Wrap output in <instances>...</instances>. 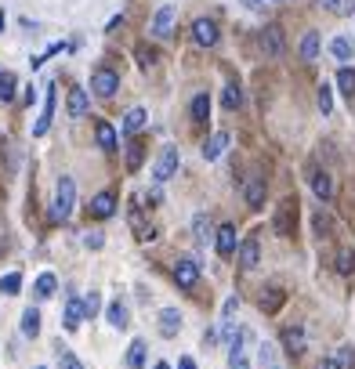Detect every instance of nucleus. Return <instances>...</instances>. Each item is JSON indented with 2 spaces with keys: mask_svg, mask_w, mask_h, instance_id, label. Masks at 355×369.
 Listing matches in <instances>:
<instances>
[{
  "mask_svg": "<svg viewBox=\"0 0 355 369\" xmlns=\"http://www.w3.org/2000/svg\"><path fill=\"white\" fill-rule=\"evenodd\" d=\"M76 207V181L69 174L58 177V188H55V210H51V221H66Z\"/></svg>",
  "mask_w": 355,
  "mask_h": 369,
  "instance_id": "1",
  "label": "nucleus"
},
{
  "mask_svg": "<svg viewBox=\"0 0 355 369\" xmlns=\"http://www.w3.org/2000/svg\"><path fill=\"white\" fill-rule=\"evenodd\" d=\"M91 91H95L98 98H112V94L120 91V76L112 73V69H106V66L95 69V76H91Z\"/></svg>",
  "mask_w": 355,
  "mask_h": 369,
  "instance_id": "2",
  "label": "nucleus"
},
{
  "mask_svg": "<svg viewBox=\"0 0 355 369\" xmlns=\"http://www.w3.org/2000/svg\"><path fill=\"white\" fill-rule=\"evenodd\" d=\"M174 283L182 286V290H193L199 283V264L193 257H178V264H174Z\"/></svg>",
  "mask_w": 355,
  "mask_h": 369,
  "instance_id": "3",
  "label": "nucleus"
},
{
  "mask_svg": "<svg viewBox=\"0 0 355 369\" xmlns=\"http://www.w3.org/2000/svg\"><path fill=\"white\" fill-rule=\"evenodd\" d=\"M178 149H163L160 152V160H156V167H152V177H156V181L163 185V181H171L174 177V170H178Z\"/></svg>",
  "mask_w": 355,
  "mask_h": 369,
  "instance_id": "4",
  "label": "nucleus"
},
{
  "mask_svg": "<svg viewBox=\"0 0 355 369\" xmlns=\"http://www.w3.org/2000/svg\"><path fill=\"white\" fill-rule=\"evenodd\" d=\"M193 40H196L199 47H214V44H218V22L196 18V22H193Z\"/></svg>",
  "mask_w": 355,
  "mask_h": 369,
  "instance_id": "5",
  "label": "nucleus"
},
{
  "mask_svg": "<svg viewBox=\"0 0 355 369\" xmlns=\"http://www.w3.org/2000/svg\"><path fill=\"white\" fill-rule=\"evenodd\" d=\"M51 120H55V84H47L44 112H40V120H36V127H33V134H36V138H40V134H47V127H51Z\"/></svg>",
  "mask_w": 355,
  "mask_h": 369,
  "instance_id": "6",
  "label": "nucleus"
},
{
  "mask_svg": "<svg viewBox=\"0 0 355 369\" xmlns=\"http://www.w3.org/2000/svg\"><path fill=\"white\" fill-rule=\"evenodd\" d=\"M236 246H239L236 225H221V228H218V253H221V257H232Z\"/></svg>",
  "mask_w": 355,
  "mask_h": 369,
  "instance_id": "7",
  "label": "nucleus"
},
{
  "mask_svg": "<svg viewBox=\"0 0 355 369\" xmlns=\"http://www.w3.org/2000/svg\"><path fill=\"white\" fill-rule=\"evenodd\" d=\"M87 109H91L87 91H84V87H73V91H69V116H73V120H84Z\"/></svg>",
  "mask_w": 355,
  "mask_h": 369,
  "instance_id": "8",
  "label": "nucleus"
},
{
  "mask_svg": "<svg viewBox=\"0 0 355 369\" xmlns=\"http://www.w3.org/2000/svg\"><path fill=\"white\" fill-rule=\"evenodd\" d=\"M178 329H182V311H178V308H163L160 311V333L163 337H174Z\"/></svg>",
  "mask_w": 355,
  "mask_h": 369,
  "instance_id": "9",
  "label": "nucleus"
},
{
  "mask_svg": "<svg viewBox=\"0 0 355 369\" xmlns=\"http://www.w3.org/2000/svg\"><path fill=\"white\" fill-rule=\"evenodd\" d=\"M171 25H174V8L163 4L156 11V18H152V33H156V36H171Z\"/></svg>",
  "mask_w": 355,
  "mask_h": 369,
  "instance_id": "10",
  "label": "nucleus"
},
{
  "mask_svg": "<svg viewBox=\"0 0 355 369\" xmlns=\"http://www.w3.org/2000/svg\"><path fill=\"white\" fill-rule=\"evenodd\" d=\"M261 47L269 51V55L276 58L279 51H283V29H279V25H269V29L261 33Z\"/></svg>",
  "mask_w": 355,
  "mask_h": 369,
  "instance_id": "11",
  "label": "nucleus"
},
{
  "mask_svg": "<svg viewBox=\"0 0 355 369\" xmlns=\"http://www.w3.org/2000/svg\"><path fill=\"white\" fill-rule=\"evenodd\" d=\"M239 250V264H243V268H258V239H243V243L236 246Z\"/></svg>",
  "mask_w": 355,
  "mask_h": 369,
  "instance_id": "12",
  "label": "nucleus"
},
{
  "mask_svg": "<svg viewBox=\"0 0 355 369\" xmlns=\"http://www.w3.org/2000/svg\"><path fill=\"white\" fill-rule=\"evenodd\" d=\"M112 210H117V199H112V192H98L91 199V214H95V218H112Z\"/></svg>",
  "mask_w": 355,
  "mask_h": 369,
  "instance_id": "13",
  "label": "nucleus"
},
{
  "mask_svg": "<svg viewBox=\"0 0 355 369\" xmlns=\"http://www.w3.org/2000/svg\"><path fill=\"white\" fill-rule=\"evenodd\" d=\"M106 319H109V326H117V329H127V326H131V315H127V304H120V301H112L109 308H106Z\"/></svg>",
  "mask_w": 355,
  "mask_h": 369,
  "instance_id": "14",
  "label": "nucleus"
},
{
  "mask_svg": "<svg viewBox=\"0 0 355 369\" xmlns=\"http://www.w3.org/2000/svg\"><path fill=\"white\" fill-rule=\"evenodd\" d=\"M145 120H149V112L138 105V109H127V116H123V134H138L145 127Z\"/></svg>",
  "mask_w": 355,
  "mask_h": 369,
  "instance_id": "15",
  "label": "nucleus"
},
{
  "mask_svg": "<svg viewBox=\"0 0 355 369\" xmlns=\"http://www.w3.org/2000/svg\"><path fill=\"white\" fill-rule=\"evenodd\" d=\"M55 290H58V279L51 275V272H44L40 279H36V286H33V297L36 301H47V297H55Z\"/></svg>",
  "mask_w": 355,
  "mask_h": 369,
  "instance_id": "16",
  "label": "nucleus"
},
{
  "mask_svg": "<svg viewBox=\"0 0 355 369\" xmlns=\"http://www.w3.org/2000/svg\"><path fill=\"white\" fill-rule=\"evenodd\" d=\"M225 145H228V134L225 131H218V134H210V142L207 145H203V160H218L221 156V152H225Z\"/></svg>",
  "mask_w": 355,
  "mask_h": 369,
  "instance_id": "17",
  "label": "nucleus"
},
{
  "mask_svg": "<svg viewBox=\"0 0 355 369\" xmlns=\"http://www.w3.org/2000/svg\"><path fill=\"white\" fill-rule=\"evenodd\" d=\"M312 192L319 196L323 203H326L330 196H334V181H330V174H323V170H315V174H312Z\"/></svg>",
  "mask_w": 355,
  "mask_h": 369,
  "instance_id": "18",
  "label": "nucleus"
},
{
  "mask_svg": "<svg viewBox=\"0 0 355 369\" xmlns=\"http://www.w3.org/2000/svg\"><path fill=\"white\" fill-rule=\"evenodd\" d=\"M247 203L250 207H261L265 203V177H258V174L247 177Z\"/></svg>",
  "mask_w": 355,
  "mask_h": 369,
  "instance_id": "19",
  "label": "nucleus"
},
{
  "mask_svg": "<svg viewBox=\"0 0 355 369\" xmlns=\"http://www.w3.org/2000/svg\"><path fill=\"white\" fill-rule=\"evenodd\" d=\"M80 322H84V308H80V301H76V297H69L66 301V329L73 333V329H80Z\"/></svg>",
  "mask_w": 355,
  "mask_h": 369,
  "instance_id": "20",
  "label": "nucleus"
},
{
  "mask_svg": "<svg viewBox=\"0 0 355 369\" xmlns=\"http://www.w3.org/2000/svg\"><path fill=\"white\" fill-rule=\"evenodd\" d=\"M95 134H98V145L106 149V152H112V149H117V131H112V127H109L106 120H98Z\"/></svg>",
  "mask_w": 355,
  "mask_h": 369,
  "instance_id": "21",
  "label": "nucleus"
},
{
  "mask_svg": "<svg viewBox=\"0 0 355 369\" xmlns=\"http://www.w3.org/2000/svg\"><path fill=\"white\" fill-rule=\"evenodd\" d=\"M301 58H304V62H315V58H319V33H304V40H301Z\"/></svg>",
  "mask_w": 355,
  "mask_h": 369,
  "instance_id": "22",
  "label": "nucleus"
},
{
  "mask_svg": "<svg viewBox=\"0 0 355 369\" xmlns=\"http://www.w3.org/2000/svg\"><path fill=\"white\" fill-rule=\"evenodd\" d=\"M22 333H25V337H36V333H40V311H36V308H25V311H22Z\"/></svg>",
  "mask_w": 355,
  "mask_h": 369,
  "instance_id": "23",
  "label": "nucleus"
},
{
  "mask_svg": "<svg viewBox=\"0 0 355 369\" xmlns=\"http://www.w3.org/2000/svg\"><path fill=\"white\" fill-rule=\"evenodd\" d=\"M127 366L131 369L145 366V340H131V348H127Z\"/></svg>",
  "mask_w": 355,
  "mask_h": 369,
  "instance_id": "24",
  "label": "nucleus"
},
{
  "mask_svg": "<svg viewBox=\"0 0 355 369\" xmlns=\"http://www.w3.org/2000/svg\"><path fill=\"white\" fill-rule=\"evenodd\" d=\"M15 87H19V80H15V73H0V101H11L15 98Z\"/></svg>",
  "mask_w": 355,
  "mask_h": 369,
  "instance_id": "25",
  "label": "nucleus"
},
{
  "mask_svg": "<svg viewBox=\"0 0 355 369\" xmlns=\"http://www.w3.org/2000/svg\"><path fill=\"white\" fill-rule=\"evenodd\" d=\"M80 308H84V319H95V315L101 311V297H98V290H91L84 301H80Z\"/></svg>",
  "mask_w": 355,
  "mask_h": 369,
  "instance_id": "26",
  "label": "nucleus"
},
{
  "mask_svg": "<svg viewBox=\"0 0 355 369\" xmlns=\"http://www.w3.org/2000/svg\"><path fill=\"white\" fill-rule=\"evenodd\" d=\"M19 290H22V272H11V275H4V279H0V294L15 297Z\"/></svg>",
  "mask_w": 355,
  "mask_h": 369,
  "instance_id": "27",
  "label": "nucleus"
},
{
  "mask_svg": "<svg viewBox=\"0 0 355 369\" xmlns=\"http://www.w3.org/2000/svg\"><path fill=\"white\" fill-rule=\"evenodd\" d=\"M207 116H210V98H207V94H196V98H193V120L203 123Z\"/></svg>",
  "mask_w": 355,
  "mask_h": 369,
  "instance_id": "28",
  "label": "nucleus"
},
{
  "mask_svg": "<svg viewBox=\"0 0 355 369\" xmlns=\"http://www.w3.org/2000/svg\"><path fill=\"white\" fill-rule=\"evenodd\" d=\"M221 101H225V109H239V105H243V91H239V84H228Z\"/></svg>",
  "mask_w": 355,
  "mask_h": 369,
  "instance_id": "29",
  "label": "nucleus"
},
{
  "mask_svg": "<svg viewBox=\"0 0 355 369\" xmlns=\"http://www.w3.org/2000/svg\"><path fill=\"white\" fill-rule=\"evenodd\" d=\"M337 84H341V91H345L348 98H355V69L345 66V69L337 73Z\"/></svg>",
  "mask_w": 355,
  "mask_h": 369,
  "instance_id": "30",
  "label": "nucleus"
},
{
  "mask_svg": "<svg viewBox=\"0 0 355 369\" xmlns=\"http://www.w3.org/2000/svg\"><path fill=\"white\" fill-rule=\"evenodd\" d=\"M193 232H196L199 243H207V239H210V221H207V214H196V218H193Z\"/></svg>",
  "mask_w": 355,
  "mask_h": 369,
  "instance_id": "31",
  "label": "nucleus"
},
{
  "mask_svg": "<svg viewBox=\"0 0 355 369\" xmlns=\"http://www.w3.org/2000/svg\"><path fill=\"white\" fill-rule=\"evenodd\" d=\"M283 340H286V348H290V351H304V333H301L297 326H290L286 333H283Z\"/></svg>",
  "mask_w": 355,
  "mask_h": 369,
  "instance_id": "32",
  "label": "nucleus"
},
{
  "mask_svg": "<svg viewBox=\"0 0 355 369\" xmlns=\"http://www.w3.org/2000/svg\"><path fill=\"white\" fill-rule=\"evenodd\" d=\"M334 366L337 369H355V348H337V359H334Z\"/></svg>",
  "mask_w": 355,
  "mask_h": 369,
  "instance_id": "33",
  "label": "nucleus"
},
{
  "mask_svg": "<svg viewBox=\"0 0 355 369\" xmlns=\"http://www.w3.org/2000/svg\"><path fill=\"white\" fill-rule=\"evenodd\" d=\"M337 272H341V275H352V272H355V253H348V250L337 253Z\"/></svg>",
  "mask_w": 355,
  "mask_h": 369,
  "instance_id": "34",
  "label": "nucleus"
},
{
  "mask_svg": "<svg viewBox=\"0 0 355 369\" xmlns=\"http://www.w3.org/2000/svg\"><path fill=\"white\" fill-rule=\"evenodd\" d=\"M319 4L334 15H352V0H319Z\"/></svg>",
  "mask_w": 355,
  "mask_h": 369,
  "instance_id": "35",
  "label": "nucleus"
},
{
  "mask_svg": "<svg viewBox=\"0 0 355 369\" xmlns=\"http://www.w3.org/2000/svg\"><path fill=\"white\" fill-rule=\"evenodd\" d=\"M330 51H334V55H337L341 62H348V58H352V44L345 40V36H337V40L330 44Z\"/></svg>",
  "mask_w": 355,
  "mask_h": 369,
  "instance_id": "36",
  "label": "nucleus"
},
{
  "mask_svg": "<svg viewBox=\"0 0 355 369\" xmlns=\"http://www.w3.org/2000/svg\"><path fill=\"white\" fill-rule=\"evenodd\" d=\"M142 160H145V152H142V145H131V152H127V167H131V170H138V167H142Z\"/></svg>",
  "mask_w": 355,
  "mask_h": 369,
  "instance_id": "37",
  "label": "nucleus"
},
{
  "mask_svg": "<svg viewBox=\"0 0 355 369\" xmlns=\"http://www.w3.org/2000/svg\"><path fill=\"white\" fill-rule=\"evenodd\" d=\"M58 366H62V369H84V366H80V359H76L73 351H66V348L58 351Z\"/></svg>",
  "mask_w": 355,
  "mask_h": 369,
  "instance_id": "38",
  "label": "nucleus"
},
{
  "mask_svg": "<svg viewBox=\"0 0 355 369\" xmlns=\"http://www.w3.org/2000/svg\"><path fill=\"white\" fill-rule=\"evenodd\" d=\"M319 109H323V116H326L330 109H334V94H330V87H326V84L319 87Z\"/></svg>",
  "mask_w": 355,
  "mask_h": 369,
  "instance_id": "39",
  "label": "nucleus"
},
{
  "mask_svg": "<svg viewBox=\"0 0 355 369\" xmlns=\"http://www.w3.org/2000/svg\"><path fill=\"white\" fill-rule=\"evenodd\" d=\"M228 369H250V362L243 359V351H228Z\"/></svg>",
  "mask_w": 355,
  "mask_h": 369,
  "instance_id": "40",
  "label": "nucleus"
},
{
  "mask_svg": "<svg viewBox=\"0 0 355 369\" xmlns=\"http://www.w3.org/2000/svg\"><path fill=\"white\" fill-rule=\"evenodd\" d=\"M84 243L91 246V250H101V246H106V239H101L98 232H87V239H84Z\"/></svg>",
  "mask_w": 355,
  "mask_h": 369,
  "instance_id": "41",
  "label": "nucleus"
},
{
  "mask_svg": "<svg viewBox=\"0 0 355 369\" xmlns=\"http://www.w3.org/2000/svg\"><path fill=\"white\" fill-rule=\"evenodd\" d=\"M138 58H142V69H149L152 62H156V55H152V51H145V47H138Z\"/></svg>",
  "mask_w": 355,
  "mask_h": 369,
  "instance_id": "42",
  "label": "nucleus"
},
{
  "mask_svg": "<svg viewBox=\"0 0 355 369\" xmlns=\"http://www.w3.org/2000/svg\"><path fill=\"white\" fill-rule=\"evenodd\" d=\"M178 369H196V362L193 359H182V362H178Z\"/></svg>",
  "mask_w": 355,
  "mask_h": 369,
  "instance_id": "43",
  "label": "nucleus"
},
{
  "mask_svg": "<svg viewBox=\"0 0 355 369\" xmlns=\"http://www.w3.org/2000/svg\"><path fill=\"white\" fill-rule=\"evenodd\" d=\"M315 369H337V366H334V359H323V362L315 366Z\"/></svg>",
  "mask_w": 355,
  "mask_h": 369,
  "instance_id": "44",
  "label": "nucleus"
},
{
  "mask_svg": "<svg viewBox=\"0 0 355 369\" xmlns=\"http://www.w3.org/2000/svg\"><path fill=\"white\" fill-rule=\"evenodd\" d=\"M243 4H247L250 11H261V0H243Z\"/></svg>",
  "mask_w": 355,
  "mask_h": 369,
  "instance_id": "45",
  "label": "nucleus"
},
{
  "mask_svg": "<svg viewBox=\"0 0 355 369\" xmlns=\"http://www.w3.org/2000/svg\"><path fill=\"white\" fill-rule=\"evenodd\" d=\"M152 369H171V366H167V362H156V366H152Z\"/></svg>",
  "mask_w": 355,
  "mask_h": 369,
  "instance_id": "46",
  "label": "nucleus"
},
{
  "mask_svg": "<svg viewBox=\"0 0 355 369\" xmlns=\"http://www.w3.org/2000/svg\"><path fill=\"white\" fill-rule=\"evenodd\" d=\"M0 33H4V15H0Z\"/></svg>",
  "mask_w": 355,
  "mask_h": 369,
  "instance_id": "47",
  "label": "nucleus"
},
{
  "mask_svg": "<svg viewBox=\"0 0 355 369\" xmlns=\"http://www.w3.org/2000/svg\"><path fill=\"white\" fill-rule=\"evenodd\" d=\"M36 369H44V366H36Z\"/></svg>",
  "mask_w": 355,
  "mask_h": 369,
  "instance_id": "48",
  "label": "nucleus"
},
{
  "mask_svg": "<svg viewBox=\"0 0 355 369\" xmlns=\"http://www.w3.org/2000/svg\"><path fill=\"white\" fill-rule=\"evenodd\" d=\"M272 369H276V366H272Z\"/></svg>",
  "mask_w": 355,
  "mask_h": 369,
  "instance_id": "49",
  "label": "nucleus"
}]
</instances>
